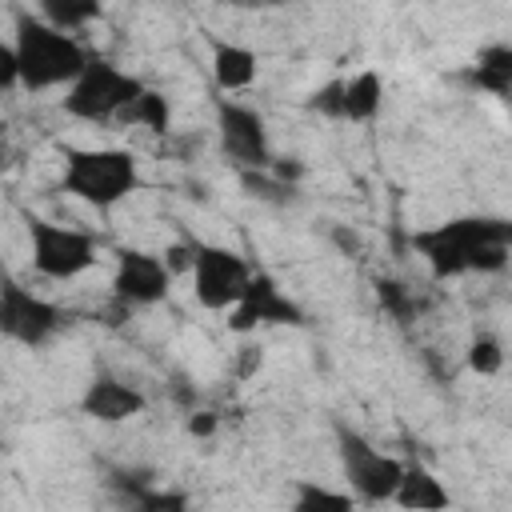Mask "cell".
Wrapping results in <instances>:
<instances>
[{
    "instance_id": "1",
    "label": "cell",
    "mask_w": 512,
    "mask_h": 512,
    "mask_svg": "<svg viewBox=\"0 0 512 512\" xmlns=\"http://www.w3.org/2000/svg\"><path fill=\"white\" fill-rule=\"evenodd\" d=\"M412 248L420 252V260L436 280L500 272L512 260L504 220H488V216H456V220L420 228L412 232Z\"/></svg>"
},
{
    "instance_id": "2",
    "label": "cell",
    "mask_w": 512,
    "mask_h": 512,
    "mask_svg": "<svg viewBox=\"0 0 512 512\" xmlns=\"http://www.w3.org/2000/svg\"><path fill=\"white\" fill-rule=\"evenodd\" d=\"M16 60H20V88L28 92H48V88H72L80 80V72L92 64V52L52 28L40 16H20L16 20V36H12Z\"/></svg>"
},
{
    "instance_id": "3",
    "label": "cell",
    "mask_w": 512,
    "mask_h": 512,
    "mask_svg": "<svg viewBox=\"0 0 512 512\" xmlns=\"http://www.w3.org/2000/svg\"><path fill=\"white\" fill-rule=\"evenodd\" d=\"M60 188L88 208H116L140 188V160L128 148H64Z\"/></svg>"
},
{
    "instance_id": "4",
    "label": "cell",
    "mask_w": 512,
    "mask_h": 512,
    "mask_svg": "<svg viewBox=\"0 0 512 512\" xmlns=\"http://www.w3.org/2000/svg\"><path fill=\"white\" fill-rule=\"evenodd\" d=\"M140 92H144V80L140 76H132V72H124V68L92 56V64L80 72V80L72 88H64V100L60 104H64V112L72 120L112 124V120H120L136 104Z\"/></svg>"
},
{
    "instance_id": "5",
    "label": "cell",
    "mask_w": 512,
    "mask_h": 512,
    "mask_svg": "<svg viewBox=\"0 0 512 512\" xmlns=\"http://www.w3.org/2000/svg\"><path fill=\"white\" fill-rule=\"evenodd\" d=\"M336 452H340V472L348 480V492L368 500V504H392L396 488L404 480V464L388 452H380L368 436H360L348 424H336Z\"/></svg>"
},
{
    "instance_id": "6",
    "label": "cell",
    "mask_w": 512,
    "mask_h": 512,
    "mask_svg": "<svg viewBox=\"0 0 512 512\" xmlns=\"http://www.w3.org/2000/svg\"><path fill=\"white\" fill-rule=\"evenodd\" d=\"M28 256L44 280H76L96 264L100 244L84 228L32 216L28 220Z\"/></svg>"
},
{
    "instance_id": "7",
    "label": "cell",
    "mask_w": 512,
    "mask_h": 512,
    "mask_svg": "<svg viewBox=\"0 0 512 512\" xmlns=\"http://www.w3.org/2000/svg\"><path fill=\"white\" fill-rule=\"evenodd\" d=\"M252 280H256V272L240 252H232L224 244H200L196 264H192V296L200 300V308L232 312L248 296Z\"/></svg>"
},
{
    "instance_id": "8",
    "label": "cell",
    "mask_w": 512,
    "mask_h": 512,
    "mask_svg": "<svg viewBox=\"0 0 512 512\" xmlns=\"http://www.w3.org/2000/svg\"><path fill=\"white\" fill-rule=\"evenodd\" d=\"M216 132H220L224 156L240 172H268L272 168L268 124H264V116L256 108H248L240 100H220V108H216Z\"/></svg>"
},
{
    "instance_id": "9",
    "label": "cell",
    "mask_w": 512,
    "mask_h": 512,
    "mask_svg": "<svg viewBox=\"0 0 512 512\" xmlns=\"http://www.w3.org/2000/svg\"><path fill=\"white\" fill-rule=\"evenodd\" d=\"M60 324H64V316L52 300L36 296L32 288H24L16 280H4V288H0V332L12 344L40 348L60 332Z\"/></svg>"
},
{
    "instance_id": "10",
    "label": "cell",
    "mask_w": 512,
    "mask_h": 512,
    "mask_svg": "<svg viewBox=\"0 0 512 512\" xmlns=\"http://www.w3.org/2000/svg\"><path fill=\"white\" fill-rule=\"evenodd\" d=\"M172 288V272L164 264V256L156 252H140V248H124L116 256V272H112V296L124 308H148L160 304Z\"/></svg>"
},
{
    "instance_id": "11",
    "label": "cell",
    "mask_w": 512,
    "mask_h": 512,
    "mask_svg": "<svg viewBox=\"0 0 512 512\" xmlns=\"http://www.w3.org/2000/svg\"><path fill=\"white\" fill-rule=\"evenodd\" d=\"M268 324H304V312L296 300H288L272 276L256 272L248 296L228 312V328L232 332H256V328H268Z\"/></svg>"
},
{
    "instance_id": "12",
    "label": "cell",
    "mask_w": 512,
    "mask_h": 512,
    "mask_svg": "<svg viewBox=\"0 0 512 512\" xmlns=\"http://www.w3.org/2000/svg\"><path fill=\"white\" fill-rule=\"evenodd\" d=\"M148 408V396L136 388V384H124L116 376H96L84 396H80V412L96 424H124V420H136L140 412Z\"/></svg>"
},
{
    "instance_id": "13",
    "label": "cell",
    "mask_w": 512,
    "mask_h": 512,
    "mask_svg": "<svg viewBox=\"0 0 512 512\" xmlns=\"http://www.w3.org/2000/svg\"><path fill=\"white\" fill-rule=\"evenodd\" d=\"M392 504L404 508V512H444V508L452 504V496H448L444 480H440L432 468H424V464H404V480H400Z\"/></svg>"
},
{
    "instance_id": "14",
    "label": "cell",
    "mask_w": 512,
    "mask_h": 512,
    "mask_svg": "<svg viewBox=\"0 0 512 512\" xmlns=\"http://www.w3.org/2000/svg\"><path fill=\"white\" fill-rule=\"evenodd\" d=\"M260 76V60L248 44H236V40H216L212 44V80L224 88V92H244L252 88Z\"/></svg>"
},
{
    "instance_id": "15",
    "label": "cell",
    "mask_w": 512,
    "mask_h": 512,
    "mask_svg": "<svg viewBox=\"0 0 512 512\" xmlns=\"http://www.w3.org/2000/svg\"><path fill=\"white\" fill-rule=\"evenodd\" d=\"M380 108H384V80H380V72L364 68V72L344 80V120L368 124V120L380 116Z\"/></svg>"
},
{
    "instance_id": "16",
    "label": "cell",
    "mask_w": 512,
    "mask_h": 512,
    "mask_svg": "<svg viewBox=\"0 0 512 512\" xmlns=\"http://www.w3.org/2000/svg\"><path fill=\"white\" fill-rule=\"evenodd\" d=\"M468 80L476 88H484V92H492V96L504 100V92L512 84V44H488V48H480L476 64L468 68Z\"/></svg>"
},
{
    "instance_id": "17",
    "label": "cell",
    "mask_w": 512,
    "mask_h": 512,
    "mask_svg": "<svg viewBox=\"0 0 512 512\" xmlns=\"http://www.w3.org/2000/svg\"><path fill=\"white\" fill-rule=\"evenodd\" d=\"M120 492L128 512H192L188 492L180 488H152L144 480H132V484H120Z\"/></svg>"
},
{
    "instance_id": "18",
    "label": "cell",
    "mask_w": 512,
    "mask_h": 512,
    "mask_svg": "<svg viewBox=\"0 0 512 512\" xmlns=\"http://www.w3.org/2000/svg\"><path fill=\"white\" fill-rule=\"evenodd\" d=\"M292 512H356V496L320 480H300L292 488Z\"/></svg>"
},
{
    "instance_id": "19",
    "label": "cell",
    "mask_w": 512,
    "mask_h": 512,
    "mask_svg": "<svg viewBox=\"0 0 512 512\" xmlns=\"http://www.w3.org/2000/svg\"><path fill=\"white\" fill-rule=\"evenodd\" d=\"M40 20H48L52 28L76 36L80 28L100 20V4L96 0H44L40 4Z\"/></svg>"
},
{
    "instance_id": "20",
    "label": "cell",
    "mask_w": 512,
    "mask_h": 512,
    "mask_svg": "<svg viewBox=\"0 0 512 512\" xmlns=\"http://www.w3.org/2000/svg\"><path fill=\"white\" fill-rule=\"evenodd\" d=\"M120 124H136V128H148V132H168L172 124V104L168 96H160L156 88H144L136 96V104L120 116Z\"/></svg>"
},
{
    "instance_id": "21",
    "label": "cell",
    "mask_w": 512,
    "mask_h": 512,
    "mask_svg": "<svg viewBox=\"0 0 512 512\" xmlns=\"http://www.w3.org/2000/svg\"><path fill=\"white\" fill-rule=\"evenodd\" d=\"M464 360H468V368H472L476 376H496V372L504 368V348H500V340H492V336H472Z\"/></svg>"
},
{
    "instance_id": "22",
    "label": "cell",
    "mask_w": 512,
    "mask_h": 512,
    "mask_svg": "<svg viewBox=\"0 0 512 512\" xmlns=\"http://www.w3.org/2000/svg\"><path fill=\"white\" fill-rule=\"evenodd\" d=\"M240 184L248 188V196H256V200H272V204H284L288 200V184L268 168V172H240Z\"/></svg>"
},
{
    "instance_id": "23",
    "label": "cell",
    "mask_w": 512,
    "mask_h": 512,
    "mask_svg": "<svg viewBox=\"0 0 512 512\" xmlns=\"http://www.w3.org/2000/svg\"><path fill=\"white\" fill-rule=\"evenodd\" d=\"M308 108L328 116V120H344V80H328L308 96Z\"/></svg>"
},
{
    "instance_id": "24",
    "label": "cell",
    "mask_w": 512,
    "mask_h": 512,
    "mask_svg": "<svg viewBox=\"0 0 512 512\" xmlns=\"http://www.w3.org/2000/svg\"><path fill=\"white\" fill-rule=\"evenodd\" d=\"M376 296H380V304H384L396 320H408V316L416 312V296H412L404 284H396V280H380V284H376Z\"/></svg>"
},
{
    "instance_id": "25",
    "label": "cell",
    "mask_w": 512,
    "mask_h": 512,
    "mask_svg": "<svg viewBox=\"0 0 512 512\" xmlns=\"http://www.w3.org/2000/svg\"><path fill=\"white\" fill-rule=\"evenodd\" d=\"M196 252H200V244H168L160 256H164V264H168V272L172 276H180V272H188L192 276V264H196Z\"/></svg>"
},
{
    "instance_id": "26",
    "label": "cell",
    "mask_w": 512,
    "mask_h": 512,
    "mask_svg": "<svg viewBox=\"0 0 512 512\" xmlns=\"http://www.w3.org/2000/svg\"><path fill=\"white\" fill-rule=\"evenodd\" d=\"M12 88H20V60L12 40H0V92H12Z\"/></svg>"
},
{
    "instance_id": "27",
    "label": "cell",
    "mask_w": 512,
    "mask_h": 512,
    "mask_svg": "<svg viewBox=\"0 0 512 512\" xmlns=\"http://www.w3.org/2000/svg\"><path fill=\"white\" fill-rule=\"evenodd\" d=\"M216 428H220V416L208 412V408H200V412L188 416V432H192V436H212Z\"/></svg>"
},
{
    "instance_id": "28",
    "label": "cell",
    "mask_w": 512,
    "mask_h": 512,
    "mask_svg": "<svg viewBox=\"0 0 512 512\" xmlns=\"http://www.w3.org/2000/svg\"><path fill=\"white\" fill-rule=\"evenodd\" d=\"M504 236H508V248H512V220H504Z\"/></svg>"
},
{
    "instance_id": "29",
    "label": "cell",
    "mask_w": 512,
    "mask_h": 512,
    "mask_svg": "<svg viewBox=\"0 0 512 512\" xmlns=\"http://www.w3.org/2000/svg\"><path fill=\"white\" fill-rule=\"evenodd\" d=\"M504 100H508V104H512V84H508V92H504Z\"/></svg>"
}]
</instances>
